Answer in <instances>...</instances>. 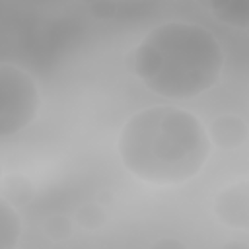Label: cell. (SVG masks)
<instances>
[{
    "label": "cell",
    "instance_id": "cell-13",
    "mask_svg": "<svg viewBox=\"0 0 249 249\" xmlns=\"http://www.w3.org/2000/svg\"><path fill=\"white\" fill-rule=\"evenodd\" d=\"M2 175H4V173H2V163H0V179H2Z\"/></svg>",
    "mask_w": 249,
    "mask_h": 249
},
{
    "label": "cell",
    "instance_id": "cell-12",
    "mask_svg": "<svg viewBox=\"0 0 249 249\" xmlns=\"http://www.w3.org/2000/svg\"><path fill=\"white\" fill-rule=\"evenodd\" d=\"M154 247H183V243L177 239H161V241H156Z\"/></svg>",
    "mask_w": 249,
    "mask_h": 249
},
{
    "label": "cell",
    "instance_id": "cell-10",
    "mask_svg": "<svg viewBox=\"0 0 249 249\" xmlns=\"http://www.w3.org/2000/svg\"><path fill=\"white\" fill-rule=\"evenodd\" d=\"M74 220L64 216V214H51L45 222H43V231L49 239L53 241H64L68 237H72L74 233Z\"/></svg>",
    "mask_w": 249,
    "mask_h": 249
},
{
    "label": "cell",
    "instance_id": "cell-5",
    "mask_svg": "<svg viewBox=\"0 0 249 249\" xmlns=\"http://www.w3.org/2000/svg\"><path fill=\"white\" fill-rule=\"evenodd\" d=\"M210 144L218 146L220 150H237L247 142L249 130L245 119L233 113H222L210 121L206 126Z\"/></svg>",
    "mask_w": 249,
    "mask_h": 249
},
{
    "label": "cell",
    "instance_id": "cell-7",
    "mask_svg": "<svg viewBox=\"0 0 249 249\" xmlns=\"http://www.w3.org/2000/svg\"><path fill=\"white\" fill-rule=\"evenodd\" d=\"M35 195V187L33 183L21 175V173H8V175H2L0 179V196L10 202L12 206H23L27 202H31Z\"/></svg>",
    "mask_w": 249,
    "mask_h": 249
},
{
    "label": "cell",
    "instance_id": "cell-9",
    "mask_svg": "<svg viewBox=\"0 0 249 249\" xmlns=\"http://www.w3.org/2000/svg\"><path fill=\"white\" fill-rule=\"evenodd\" d=\"M107 222V212L99 202H86L74 214V224L86 231H95Z\"/></svg>",
    "mask_w": 249,
    "mask_h": 249
},
{
    "label": "cell",
    "instance_id": "cell-2",
    "mask_svg": "<svg viewBox=\"0 0 249 249\" xmlns=\"http://www.w3.org/2000/svg\"><path fill=\"white\" fill-rule=\"evenodd\" d=\"M226 62L220 41L193 21H165L136 45L130 66L154 95L185 101L212 89Z\"/></svg>",
    "mask_w": 249,
    "mask_h": 249
},
{
    "label": "cell",
    "instance_id": "cell-8",
    "mask_svg": "<svg viewBox=\"0 0 249 249\" xmlns=\"http://www.w3.org/2000/svg\"><path fill=\"white\" fill-rule=\"evenodd\" d=\"M21 235V218L10 202L0 196V249L16 247Z\"/></svg>",
    "mask_w": 249,
    "mask_h": 249
},
{
    "label": "cell",
    "instance_id": "cell-1",
    "mask_svg": "<svg viewBox=\"0 0 249 249\" xmlns=\"http://www.w3.org/2000/svg\"><path fill=\"white\" fill-rule=\"evenodd\" d=\"M212 144L202 121L175 105H154L130 115L117 136L123 167L152 187H177L195 179Z\"/></svg>",
    "mask_w": 249,
    "mask_h": 249
},
{
    "label": "cell",
    "instance_id": "cell-3",
    "mask_svg": "<svg viewBox=\"0 0 249 249\" xmlns=\"http://www.w3.org/2000/svg\"><path fill=\"white\" fill-rule=\"evenodd\" d=\"M41 103L37 80L14 62H0V138L25 130L37 119Z\"/></svg>",
    "mask_w": 249,
    "mask_h": 249
},
{
    "label": "cell",
    "instance_id": "cell-6",
    "mask_svg": "<svg viewBox=\"0 0 249 249\" xmlns=\"http://www.w3.org/2000/svg\"><path fill=\"white\" fill-rule=\"evenodd\" d=\"M212 16L228 27H249V0H208Z\"/></svg>",
    "mask_w": 249,
    "mask_h": 249
},
{
    "label": "cell",
    "instance_id": "cell-11",
    "mask_svg": "<svg viewBox=\"0 0 249 249\" xmlns=\"http://www.w3.org/2000/svg\"><path fill=\"white\" fill-rule=\"evenodd\" d=\"M115 6L109 0H95L91 2V12L95 14V18H111Z\"/></svg>",
    "mask_w": 249,
    "mask_h": 249
},
{
    "label": "cell",
    "instance_id": "cell-4",
    "mask_svg": "<svg viewBox=\"0 0 249 249\" xmlns=\"http://www.w3.org/2000/svg\"><path fill=\"white\" fill-rule=\"evenodd\" d=\"M216 220L233 230L249 228V189L247 181H237L228 185L216 195L214 200Z\"/></svg>",
    "mask_w": 249,
    "mask_h": 249
}]
</instances>
